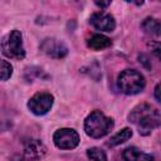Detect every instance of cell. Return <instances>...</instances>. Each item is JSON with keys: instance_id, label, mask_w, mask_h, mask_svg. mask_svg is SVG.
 Returning <instances> with one entry per match:
<instances>
[{"instance_id": "8fae6325", "label": "cell", "mask_w": 161, "mask_h": 161, "mask_svg": "<svg viewBox=\"0 0 161 161\" xmlns=\"http://www.w3.org/2000/svg\"><path fill=\"white\" fill-rule=\"evenodd\" d=\"M87 45L88 48H91L92 50H103L107 49L112 45V42L109 38H107L106 35L102 34H94L92 35L88 40H87Z\"/></svg>"}, {"instance_id": "9a60e30c", "label": "cell", "mask_w": 161, "mask_h": 161, "mask_svg": "<svg viewBox=\"0 0 161 161\" xmlns=\"http://www.w3.org/2000/svg\"><path fill=\"white\" fill-rule=\"evenodd\" d=\"M13 74V67L9 62L1 60V80H8Z\"/></svg>"}, {"instance_id": "5bb4252c", "label": "cell", "mask_w": 161, "mask_h": 161, "mask_svg": "<svg viewBox=\"0 0 161 161\" xmlns=\"http://www.w3.org/2000/svg\"><path fill=\"white\" fill-rule=\"evenodd\" d=\"M87 156L91 161H107V156L103 150L98 147H91L87 150Z\"/></svg>"}, {"instance_id": "9c48e42d", "label": "cell", "mask_w": 161, "mask_h": 161, "mask_svg": "<svg viewBox=\"0 0 161 161\" xmlns=\"http://www.w3.org/2000/svg\"><path fill=\"white\" fill-rule=\"evenodd\" d=\"M47 153L45 145L36 138H30L24 145V155L28 160H39Z\"/></svg>"}, {"instance_id": "52a82bcc", "label": "cell", "mask_w": 161, "mask_h": 161, "mask_svg": "<svg viewBox=\"0 0 161 161\" xmlns=\"http://www.w3.org/2000/svg\"><path fill=\"white\" fill-rule=\"evenodd\" d=\"M40 50L48 57L55 59H62L68 54V47L62 40L55 38H45L40 43Z\"/></svg>"}, {"instance_id": "8992f818", "label": "cell", "mask_w": 161, "mask_h": 161, "mask_svg": "<svg viewBox=\"0 0 161 161\" xmlns=\"http://www.w3.org/2000/svg\"><path fill=\"white\" fill-rule=\"evenodd\" d=\"M54 97L50 93L47 92H39L35 93L29 101H28V108L36 116H43L48 113L53 106Z\"/></svg>"}, {"instance_id": "ba28073f", "label": "cell", "mask_w": 161, "mask_h": 161, "mask_svg": "<svg viewBox=\"0 0 161 161\" xmlns=\"http://www.w3.org/2000/svg\"><path fill=\"white\" fill-rule=\"evenodd\" d=\"M89 21L96 29H98L101 31H112L116 28L114 18L111 14H107L103 11L92 14Z\"/></svg>"}, {"instance_id": "5b68a950", "label": "cell", "mask_w": 161, "mask_h": 161, "mask_svg": "<svg viewBox=\"0 0 161 161\" xmlns=\"http://www.w3.org/2000/svg\"><path fill=\"white\" fill-rule=\"evenodd\" d=\"M53 141L60 150H73L79 143V135L73 128H59L55 131Z\"/></svg>"}, {"instance_id": "7c38bea8", "label": "cell", "mask_w": 161, "mask_h": 161, "mask_svg": "<svg viewBox=\"0 0 161 161\" xmlns=\"http://www.w3.org/2000/svg\"><path fill=\"white\" fill-rule=\"evenodd\" d=\"M142 30L152 36H161V20L155 18H146L141 23Z\"/></svg>"}, {"instance_id": "7a4b0ae2", "label": "cell", "mask_w": 161, "mask_h": 161, "mask_svg": "<svg viewBox=\"0 0 161 161\" xmlns=\"http://www.w3.org/2000/svg\"><path fill=\"white\" fill-rule=\"evenodd\" d=\"M113 126V119L103 114L101 111L91 112L84 121V131L92 138L104 137L111 132Z\"/></svg>"}, {"instance_id": "2e32d148", "label": "cell", "mask_w": 161, "mask_h": 161, "mask_svg": "<svg viewBox=\"0 0 161 161\" xmlns=\"http://www.w3.org/2000/svg\"><path fill=\"white\" fill-rule=\"evenodd\" d=\"M151 49L155 57H157L161 60V43H152L151 44Z\"/></svg>"}, {"instance_id": "4fadbf2b", "label": "cell", "mask_w": 161, "mask_h": 161, "mask_svg": "<svg viewBox=\"0 0 161 161\" xmlns=\"http://www.w3.org/2000/svg\"><path fill=\"white\" fill-rule=\"evenodd\" d=\"M131 137H132V131H131V128L126 127V128L121 130L119 132H117L114 136H112V137L108 140L107 146H108V147H114V146H118V145H121V143L126 142L127 140H130Z\"/></svg>"}, {"instance_id": "3957f363", "label": "cell", "mask_w": 161, "mask_h": 161, "mask_svg": "<svg viewBox=\"0 0 161 161\" xmlns=\"http://www.w3.org/2000/svg\"><path fill=\"white\" fill-rule=\"evenodd\" d=\"M117 86L125 94H137L145 88L146 82L140 72L135 69H125L117 78Z\"/></svg>"}, {"instance_id": "30bf717a", "label": "cell", "mask_w": 161, "mask_h": 161, "mask_svg": "<svg viewBox=\"0 0 161 161\" xmlns=\"http://www.w3.org/2000/svg\"><path fill=\"white\" fill-rule=\"evenodd\" d=\"M122 157L125 161H153V157L148 153L142 152L137 147H127L122 152Z\"/></svg>"}, {"instance_id": "6da1fadb", "label": "cell", "mask_w": 161, "mask_h": 161, "mask_svg": "<svg viewBox=\"0 0 161 161\" xmlns=\"http://www.w3.org/2000/svg\"><path fill=\"white\" fill-rule=\"evenodd\" d=\"M128 119L138 128L140 133L142 135H148L152 130L161 125V114L153 106L148 103H141L136 106L131 111Z\"/></svg>"}, {"instance_id": "277c9868", "label": "cell", "mask_w": 161, "mask_h": 161, "mask_svg": "<svg viewBox=\"0 0 161 161\" xmlns=\"http://www.w3.org/2000/svg\"><path fill=\"white\" fill-rule=\"evenodd\" d=\"M1 50L3 54L11 59H24L25 49L23 44V36L19 30H11L8 35H5L1 40Z\"/></svg>"}, {"instance_id": "e0dca14e", "label": "cell", "mask_w": 161, "mask_h": 161, "mask_svg": "<svg viewBox=\"0 0 161 161\" xmlns=\"http://www.w3.org/2000/svg\"><path fill=\"white\" fill-rule=\"evenodd\" d=\"M155 98H156L157 102L161 104V82L155 87Z\"/></svg>"}, {"instance_id": "ac0fdd59", "label": "cell", "mask_w": 161, "mask_h": 161, "mask_svg": "<svg viewBox=\"0 0 161 161\" xmlns=\"http://www.w3.org/2000/svg\"><path fill=\"white\" fill-rule=\"evenodd\" d=\"M109 4H111V1H106V3H102V1H101V3H99V1H96V5H97V6H99V8H107Z\"/></svg>"}]
</instances>
